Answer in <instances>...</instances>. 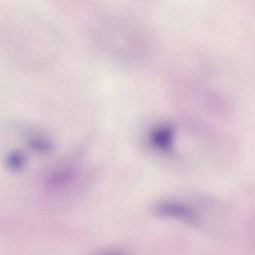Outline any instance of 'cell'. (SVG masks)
Segmentation results:
<instances>
[{
    "label": "cell",
    "mask_w": 255,
    "mask_h": 255,
    "mask_svg": "<svg viewBox=\"0 0 255 255\" xmlns=\"http://www.w3.org/2000/svg\"><path fill=\"white\" fill-rule=\"evenodd\" d=\"M0 47L11 68L35 72L47 69L59 60L64 40L48 19L34 10L18 7L2 16Z\"/></svg>",
    "instance_id": "cell-1"
},
{
    "label": "cell",
    "mask_w": 255,
    "mask_h": 255,
    "mask_svg": "<svg viewBox=\"0 0 255 255\" xmlns=\"http://www.w3.org/2000/svg\"><path fill=\"white\" fill-rule=\"evenodd\" d=\"M91 38L104 57L123 66H142L156 54L151 29L140 16L128 10L102 13L92 24Z\"/></svg>",
    "instance_id": "cell-2"
},
{
    "label": "cell",
    "mask_w": 255,
    "mask_h": 255,
    "mask_svg": "<svg viewBox=\"0 0 255 255\" xmlns=\"http://www.w3.org/2000/svg\"><path fill=\"white\" fill-rule=\"evenodd\" d=\"M153 213L161 217L178 219L188 223H195L198 220L196 213L183 203L174 201H165L158 203L153 207Z\"/></svg>",
    "instance_id": "cell-3"
},
{
    "label": "cell",
    "mask_w": 255,
    "mask_h": 255,
    "mask_svg": "<svg viewBox=\"0 0 255 255\" xmlns=\"http://www.w3.org/2000/svg\"><path fill=\"white\" fill-rule=\"evenodd\" d=\"M174 131L168 125H159L149 132L148 142L150 147L161 152H168L172 148Z\"/></svg>",
    "instance_id": "cell-4"
},
{
    "label": "cell",
    "mask_w": 255,
    "mask_h": 255,
    "mask_svg": "<svg viewBox=\"0 0 255 255\" xmlns=\"http://www.w3.org/2000/svg\"><path fill=\"white\" fill-rule=\"evenodd\" d=\"M76 173L71 167H63L52 173L47 180V186L52 190H59L71 184L75 177Z\"/></svg>",
    "instance_id": "cell-5"
},
{
    "label": "cell",
    "mask_w": 255,
    "mask_h": 255,
    "mask_svg": "<svg viewBox=\"0 0 255 255\" xmlns=\"http://www.w3.org/2000/svg\"><path fill=\"white\" fill-rule=\"evenodd\" d=\"M28 147L35 153L49 154L54 150L53 143L45 137L31 136L26 141Z\"/></svg>",
    "instance_id": "cell-6"
},
{
    "label": "cell",
    "mask_w": 255,
    "mask_h": 255,
    "mask_svg": "<svg viewBox=\"0 0 255 255\" xmlns=\"http://www.w3.org/2000/svg\"><path fill=\"white\" fill-rule=\"evenodd\" d=\"M27 164V158L23 152L20 150H13L7 155L5 165L11 171H22Z\"/></svg>",
    "instance_id": "cell-7"
}]
</instances>
